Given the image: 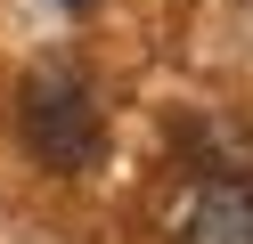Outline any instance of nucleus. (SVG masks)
<instances>
[{"mask_svg":"<svg viewBox=\"0 0 253 244\" xmlns=\"http://www.w3.org/2000/svg\"><path fill=\"white\" fill-rule=\"evenodd\" d=\"M17 114H25V146H33L49 171H90V163H98V146H106L90 90H82L74 73H57V65L25 73V98H17Z\"/></svg>","mask_w":253,"mask_h":244,"instance_id":"f257e3e1","label":"nucleus"},{"mask_svg":"<svg viewBox=\"0 0 253 244\" xmlns=\"http://www.w3.org/2000/svg\"><path fill=\"white\" fill-rule=\"evenodd\" d=\"M180 244H253V187L245 179H204L180 220Z\"/></svg>","mask_w":253,"mask_h":244,"instance_id":"f03ea898","label":"nucleus"},{"mask_svg":"<svg viewBox=\"0 0 253 244\" xmlns=\"http://www.w3.org/2000/svg\"><path fill=\"white\" fill-rule=\"evenodd\" d=\"M57 8H98V0H57Z\"/></svg>","mask_w":253,"mask_h":244,"instance_id":"7ed1b4c3","label":"nucleus"}]
</instances>
